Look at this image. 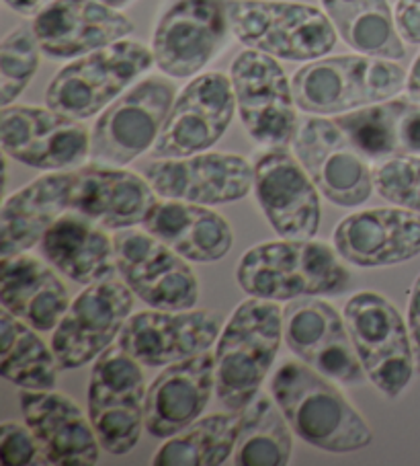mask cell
<instances>
[{
    "label": "cell",
    "mask_w": 420,
    "mask_h": 466,
    "mask_svg": "<svg viewBox=\"0 0 420 466\" xmlns=\"http://www.w3.org/2000/svg\"><path fill=\"white\" fill-rule=\"evenodd\" d=\"M271 395L294 433L330 454L359 452L374 431L328 376L304 361H285L271 379Z\"/></svg>",
    "instance_id": "cell-1"
},
{
    "label": "cell",
    "mask_w": 420,
    "mask_h": 466,
    "mask_svg": "<svg viewBox=\"0 0 420 466\" xmlns=\"http://www.w3.org/2000/svg\"><path fill=\"white\" fill-rule=\"evenodd\" d=\"M236 282L248 296L292 302L305 296H336L351 284L341 255L322 240H266L240 257Z\"/></svg>",
    "instance_id": "cell-2"
},
{
    "label": "cell",
    "mask_w": 420,
    "mask_h": 466,
    "mask_svg": "<svg viewBox=\"0 0 420 466\" xmlns=\"http://www.w3.org/2000/svg\"><path fill=\"white\" fill-rule=\"evenodd\" d=\"M284 341L279 302L242 300L215 343V397L228 411H242L261 392Z\"/></svg>",
    "instance_id": "cell-3"
},
{
    "label": "cell",
    "mask_w": 420,
    "mask_h": 466,
    "mask_svg": "<svg viewBox=\"0 0 420 466\" xmlns=\"http://www.w3.org/2000/svg\"><path fill=\"white\" fill-rule=\"evenodd\" d=\"M408 72L395 60L367 54L325 56L305 62L292 78L297 109L308 116H341L394 99Z\"/></svg>",
    "instance_id": "cell-4"
},
{
    "label": "cell",
    "mask_w": 420,
    "mask_h": 466,
    "mask_svg": "<svg viewBox=\"0 0 420 466\" xmlns=\"http://www.w3.org/2000/svg\"><path fill=\"white\" fill-rule=\"evenodd\" d=\"M230 34L277 60L314 62L335 50L338 34L325 9L289 0H230Z\"/></svg>",
    "instance_id": "cell-5"
},
{
    "label": "cell",
    "mask_w": 420,
    "mask_h": 466,
    "mask_svg": "<svg viewBox=\"0 0 420 466\" xmlns=\"http://www.w3.org/2000/svg\"><path fill=\"white\" fill-rule=\"evenodd\" d=\"M152 66V47L121 39L58 70L45 88V106L85 122L103 114Z\"/></svg>",
    "instance_id": "cell-6"
},
{
    "label": "cell",
    "mask_w": 420,
    "mask_h": 466,
    "mask_svg": "<svg viewBox=\"0 0 420 466\" xmlns=\"http://www.w3.org/2000/svg\"><path fill=\"white\" fill-rule=\"evenodd\" d=\"M345 323L367 380L382 392L400 397L416 374L408 325L382 294L363 290L345 304Z\"/></svg>",
    "instance_id": "cell-7"
},
{
    "label": "cell",
    "mask_w": 420,
    "mask_h": 466,
    "mask_svg": "<svg viewBox=\"0 0 420 466\" xmlns=\"http://www.w3.org/2000/svg\"><path fill=\"white\" fill-rule=\"evenodd\" d=\"M146 380L142 364L119 348L93 361L88 380V417L105 452L125 456L146 430Z\"/></svg>",
    "instance_id": "cell-8"
},
{
    "label": "cell",
    "mask_w": 420,
    "mask_h": 466,
    "mask_svg": "<svg viewBox=\"0 0 420 466\" xmlns=\"http://www.w3.org/2000/svg\"><path fill=\"white\" fill-rule=\"evenodd\" d=\"M176 99V88L165 78H144L103 111L91 132V160L125 167L155 148Z\"/></svg>",
    "instance_id": "cell-9"
},
{
    "label": "cell",
    "mask_w": 420,
    "mask_h": 466,
    "mask_svg": "<svg viewBox=\"0 0 420 466\" xmlns=\"http://www.w3.org/2000/svg\"><path fill=\"white\" fill-rule=\"evenodd\" d=\"M230 80L238 117L250 138L265 148L289 147L300 117L294 85L279 60L246 47L234 58Z\"/></svg>",
    "instance_id": "cell-10"
},
{
    "label": "cell",
    "mask_w": 420,
    "mask_h": 466,
    "mask_svg": "<svg viewBox=\"0 0 420 466\" xmlns=\"http://www.w3.org/2000/svg\"><path fill=\"white\" fill-rule=\"evenodd\" d=\"M292 147L305 173L330 204L359 208L375 191L374 167L355 148L335 117H302Z\"/></svg>",
    "instance_id": "cell-11"
},
{
    "label": "cell",
    "mask_w": 420,
    "mask_h": 466,
    "mask_svg": "<svg viewBox=\"0 0 420 466\" xmlns=\"http://www.w3.org/2000/svg\"><path fill=\"white\" fill-rule=\"evenodd\" d=\"M0 144L6 157L47 173L72 171L91 158V132L52 107H3Z\"/></svg>",
    "instance_id": "cell-12"
},
{
    "label": "cell",
    "mask_w": 420,
    "mask_h": 466,
    "mask_svg": "<svg viewBox=\"0 0 420 466\" xmlns=\"http://www.w3.org/2000/svg\"><path fill=\"white\" fill-rule=\"evenodd\" d=\"M134 296L124 279L115 278L86 286L52 331V350L60 368H83L107 351L134 315Z\"/></svg>",
    "instance_id": "cell-13"
},
{
    "label": "cell",
    "mask_w": 420,
    "mask_h": 466,
    "mask_svg": "<svg viewBox=\"0 0 420 466\" xmlns=\"http://www.w3.org/2000/svg\"><path fill=\"white\" fill-rule=\"evenodd\" d=\"M117 273L150 309L189 310L199 302V279L187 259L150 232L135 228L115 235Z\"/></svg>",
    "instance_id": "cell-14"
},
{
    "label": "cell",
    "mask_w": 420,
    "mask_h": 466,
    "mask_svg": "<svg viewBox=\"0 0 420 466\" xmlns=\"http://www.w3.org/2000/svg\"><path fill=\"white\" fill-rule=\"evenodd\" d=\"M230 76L204 72L183 88L152 148L155 158H185L214 148L236 116Z\"/></svg>",
    "instance_id": "cell-15"
},
{
    "label": "cell",
    "mask_w": 420,
    "mask_h": 466,
    "mask_svg": "<svg viewBox=\"0 0 420 466\" xmlns=\"http://www.w3.org/2000/svg\"><path fill=\"white\" fill-rule=\"evenodd\" d=\"M228 31L220 0H175L152 35L155 66L171 78L197 76L222 52Z\"/></svg>",
    "instance_id": "cell-16"
},
{
    "label": "cell",
    "mask_w": 420,
    "mask_h": 466,
    "mask_svg": "<svg viewBox=\"0 0 420 466\" xmlns=\"http://www.w3.org/2000/svg\"><path fill=\"white\" fill-rule=\"evenodd\" d=\"M284 341L304 364L341 384H363L365 370L355 350L345 317L320 296L287 302L284 309Z\"/></svg>",
    "instance_id": "cell-17"
},
{
    "label": "cell",
    "mask_w": 420,
    "mask_h": 466,
    "mask_svg": "<svg viewBox=\"0 0 420 466\" xmlns=\"http://www.w3.org/2000/svg\"><path fill=\"white\" fill-rule=\"evenodd\" d=\"M255 196L265 218L281 238L310 240L320 230V191L287 147L256 152Z\"/></svg>",
    "instance_id": "cell-18"
},
{
    "label": "cell",
    "mask_w": 420,
    "mask_h": 466,
    "mask_svg": "<svg viewBox=\"0 0 420 466\" xmlns=\"http://www.w3.org/2000/svg\"><path fill=\"white\" fill-rule=\"evenodd\" d=\"M142 175L163 199L222 206L245 199L255 187V167L228 152H201L185 158H155Z\"/></svg>",
    "instance_id": "cell-19"
},
{
    "label": "cell",
    "mask_w": 420,
    "mask_h": 466,
    "mask_svg": "<svg viewBox=\"0 0 420 466\" xmlns=\"http://www.w3.org/2000/svg\"><path fill=\"white\" fill-rule=\"evenodd\" d=\"M224 329L222 315L212 310H144L134 312L117 345L146 368H165L217 343Z\"/></svg>",
    "instance_id": "cell-20"
},
{
    "label": "cell",
    "mask_w": 420,
    "mask_h": 466,
    "mask_svg": "<svg viewBox=\"0 0 420 466\" xmlns=\"http://www.w3.org/2000/svg\"><path fill=\"white\" fill-rule=\"evenodd\" d=\"M42 52L52 60H76L134 34V23L99 0H52L34 17Z\"/></svg>",
    "instance_id": "cell-21"
},
{
    "label": "cell",
    "mask_w": 420,
    "mask_h": 466,
    "mask_svg": "<svg viewBox=\"0 0 420 466\" xmlns=\"http://www.w3.org/2000/svg\"><path fill=\"white\" fill-rule=\"evenodd\" d=\"M333 243L346 263L390 268L420 255V214L404 208H371L336 224Z\"/></svg>",
    "instance_id": "cell-22"
},
{
    "label": "cell",
    "mask_w": 420,
    "mask_h": 466,
    "mask_svg": "<svg viewBox=\"0 0 420 466\" xmlns=\"http://www.w3.org/2000/svg\"><path fill=\"white\" fill-rule=\"evenodd\" d=\"M144 175L109 165L75 168L70 212L86 216L109 230H127L144 224L160 202Z\"/></svg>",
    "instance_id": "cell-23"
},
{
    "label": "cell",
    "mask_w": 420,
    "mask_h": 466,
    "mask_svg": "<svg viewBox=\"0 0 420 466\" xmlns=\"http://www.w3.org/2000/svg\"><path fill=\"white\" fill-rule=\"evenodd\" d=\"M19 403L47 464L93 466L99 462L101 441L91 417L70 397L58 390H23Z\"/></svg>",
    "instance_id": "cell-24"
},
{
    "label": "cell",
    "mask_w": 420,
    "mask_h": 466,
    "mask_svg": "<svg viewBox=\"0 0 420 466\" xmlns=\"http://www.w3.org/2000/svg\"><path fill=\"white\" fill-rule=\"evenodd\" d=\"M215 392V356H199L165 366L146 395V430L152 438L168 440L204 415Z\"/></svg>",
    "instance_id": "cell-25"
},
{
    "label": "cell",
    "mask_w": 420,
    "mask_h": 466,
    "mask_svg": "<svg viewBox=\"0 0 420 466\" xmlns=\"http://www.w3.org/2000/svg\"><path fill=\"white\" fill-rule=\"evenodd\" d=\"M75 168L52 171L5 199L0 210V259L42 243L52 224L70 212Z\"/></svg>",
    "instance_id": "cell-26"
},
{
    "label": "cell",
    "mask_w": 420,
    "mask_h": 466,
    "mask_svg": "<svg viewBox=\"0 0 420 466\" xmlns=\"http://www.w3.org/2000/svg\"><path fill=\"white\" fill-rule=\"evenodd\" d=\"M0 302L23 323L50 333L70 309V294L50 263L19 253L0 261Z\"/></svg>",
    "instance_id": "cell-27"
},
{
    "label": "cell",
    "mask_w": 420,
    "mask_h": 466,
    "mask_svg": "<svg viewBox=\"0 0 420 466\" xmlns=\"http://www.w3.org/2000/svg\"><path fill=\"white\" fill-rule=\"evenodd\" d=\"M42 255L52 268L80 286H93L115 278V240L101 224L78 212H66L45 232Z\"/></svg>",
    "instance_id": "cell-28"
},
{
    "label": "cell",
    "mask_w": 420,
    "mask_h": 466,
    "mask_svg": "<svg viewBox=\"0 0 420 466\" xmlns=\"http://www.w3.org/2000/svg\"><path fill=\"white\" fill-rule=\"evenodd\" d=\"M146 232L183 259L191 263H215L230 253L234 232L228 220L207 206L165 199L144 222Z\"/></svg>",
    "instance_id": "cell-29"
},
{
    "label": "cell",
    "mask_w": 420,
    "mask_h": 466,
    "mask_svg": "<svg viewBox=\"0 0 420 466\" xmlns=\"http://www.w3.org/2000/svg\"><path fill=\"white\" fill-rule=\"evenodd\" d=\"M349 140L367 160L420 157V103L387 99L374 106L335 116Z\"/></svg>",
    "instance_id": "cell-30"
},
{
    "label": "cell",
    "mask_w": 420,
    "mask_h": 466,
    "mask_svg": "<svg viewBox=\"0 0 420 466\" xmlns=\"http://www.w3.org/2000/svg\"><path fill=\"white\" fill-rule=\"evenodd\" d=\"M336 34L355 52L385 60L406 58V42L395 27L387 0H320Z\"/></svg>",
    "instance_id": "cell-31"
},
{
    "label": "cell",
    "mask_w": 420,
    "mask_h": 466,
    "mask_svg": "<svg viewBox=\"0 0 420 466\" xmlns=\"http://www.w3.org/2000/svg\"><path fill=\"white\" fill-rule=\"evenodd\" d=\"M34 327L3 309L0 315V376L23 390H54L60 361Z\"/></svg>",
    "instance_id": "cell-32"
},
{
    "label": "cell",
    "mask_w": 420,
    "mask_h": 466,
    "mask_svg": "<svg viewBox=\"0 0 420 466\" xmlns=\"http://www.w3.org/2000/svg\"><path fill=\"white\" fill-rule=\"evenodd\" d=\"M294 430L273 395L258 392L242 409L238 441L232 462L238 466H285L292 461Z\"/></svg>",
    "instance_id": "cell-33"
},
{
    "label": "cell",
    "mask_w": 420,
    "mask_h": 466,
    "mask_svg": "<svg viewBox=\"0 0 420 466\" xmlns=\"http://www.w3.org/2000/svg\"><path fill=\"white\" fill-rule=\"evenodd\" d=\"M242 423V411L214 413L163 441L155 466H220L234 454Z\"/></svg>",
    "instance_id": "cell-34"
},
{
    "label": "cell",
    "mask_w": 420,
    "mask_h": 466,
    "mask_svg": "<svg viewBox=\"0 0 420 466\" xmlns=\"http://www.w3.org/2000/svg\"><path fill=\"white\" fill-rule=\"evenodd\" d=\"M42 47L34 25H19L9 31L0 44V106L9 107L35 76Z\"/></svg>",
    "instance_id": "cell-35"
},
{
    "label": "cell",
    "mask_w": 420,
    "mask_h": 466,
    "mask_svg": "<svg viewBox=\"0 0 420 466\" xmlns=\"http://www.w3.org/2000/svg\"><path fill=\"white\" fill-rule=\"evenodd\" d=\"M374 187L392 206L420 214V157L404 155L379 160L374 167Z\"/></svg>",
    "instance_id": "cell-36"
},
{
    "label": "cell",
    "mask_w": 420,
    "mask_h": 466,
    "mask_svg": "<svg viewBox=\"0 0 420 466\" xmlns=\"http://www.w3.org/2000/svg\"><path fill=\"white\" fill-rule=\"evenodd\" d=\"M42 456L39 441L29 425L5 421L0 428V462L5 466H29Z\"/></svg>",
    "instance_id": "cell-37"
},
{
    "label": "cell",
    "mask_w": 420,
    "mask_h": 466,
    "mask_svg": "<svg viewBox=\"0 0 420 466\" xmlns=\"http://www.w3.org/2000/svg\"><path fill=\"white\" fill-rule=\"evenodd\" d=\"M394 19L404 42L420 46V0H398Z\"/></svg>",
    "instance_id": "cell-38"
},
{
    "label": "cell",
    "mask_w": 420,
    "mask_h": 466,
    "mask_svg": "<svg viewBox=\"0 0 420 466\" xmlns=\"http://www.w3.org/2000/svg\"><path fill=\"white\" fill-rule=\"evenodd\" d=\"M406 325L412 341V351H415L416 374H420V276L415 279L408 294V315Z\"/></svg>",
    "instance_id": "cell-39"
},
{
    "label": "cell",
    "mask_w": 420,
    "mask_h": 466,
    "mask_svg": "<svg viewBox=\"0 0 420 466\" xmlns=\"http://www.w3.org/2000/svg\"><path fill=\"white\" fill-rule=\"evenodd\" d=\"M52 0H5V5L9 6L11 11L23 15V17H35V15L45 9Z\"/></svg>",
    "instance_id": "cell-40"
},
{
    "label": "cell",
    "mask_w": 420,
    "mask_h": 466,
    "mask_svg": "<svg viewBox=\"0 0 420 466\" xmlns=\"http://www.w3.org/2000/svg\"><path fill=\"white\" fill-rule=\"evenodd\" d=\"M408 95V99L420 103V54L415 58L406 78V88H404Z\"/></svg>",
    "instance_id": "cell-41"
},
{
    "label": "cell",
    "mask_w": 420,
    "mask_h": 466,
    "mask_svg": "<svg viewBox=\"0 0 420 466\" xmlns=\"http://www.w3.org/2000/svg\"><path fill=\"white\" fill-rule=\"evenodd\" d=\"M99 3L109 5V6H113V9H124V6H127L132 0H99Z\"/></svg>",
    "instance_id": "cell-42"
}]
</instances>
